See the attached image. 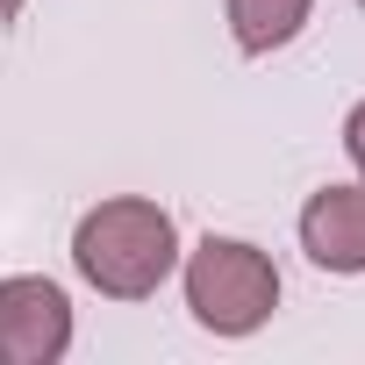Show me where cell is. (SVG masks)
<instances>
[{"label":"cell","mask_w":365,"mask_h":365,"mask_svg":"<svg viewBox=\"0 0 365 365\" xmlns=\"http://www.w3.org/2000/svg\"><path fill=\"white\" fill-rule=\"evenodd\" d=\"M72 265L86 272V287H101L108 301H150L172 265H179V230L158 201H101L79 215L72 230Z\"/></svg>","instance_id":"cell-1"},{"label":"cell","mask_w":365,"mask_h":365,"mask_svg":"<svg viewBox=\"0 0 365 365\" xmlns=\"http://www.w3.org/2000/svg\"><path fill=\"white\" fill-rule=\"evenodd\" d=\"M301 251L322 272H365V187H322L301 208Z\"/></svg>","instance_id":"cell-4"},{"label":"cell","mask_w":365,"mask_h":365,"mask_svg":"<svg viewBox=\"0 0 365 365\" xmlns=\"http://www.w3.org/2000/svg\"><path fill=\"white\" fill-rule=\"evenodd\" d=\"M22 8H29V0H0V22H15V15H22Z\"/></svg>","instance_id":"cell-7"},{"label":"cell","mask_w":365,"mask_h":365,"mask_svg":"<svg viewBox=\"0 0 365 365\" xmlns=\"http://www.w3.org/2000/svg\"><path fill=\"white\" fill-rule=\"evenodd\" d=\"M344 150H351V165H358V179H365V101H358L351 122H344Z\"/></svg>","instance_id":"cell-6"},{"label":"cell","mask_w":365,"mask_h":365,"mask_svg":"<svg viewBox=\"0 0 365 365\" xmlns=\"http://www.w3.org/2000/svg\"><path fill=\"white\" fill-rule=\"evenodd\" d=\"M308 8H315V0H230V36H237L244 58H265V51H279V43L301 36Z\"/></svg>","instance_id":"cell-5"},{"label":"cell","mask_w":365,"mask_h":365,"mask_svg":"<svg viewBox=\"0 0 365 365\" xmlns=\"http://www.w3.org/2000/svg\"><path fill=\"white\" fill-rule=\"evenodd\" d=\"M72 344V301L58 279H0V365H51Z\"/></svg>","instance_id":"cell-3"},{"label":"cell","mask_w":365,"mask_h":365,"mask_svg":"<svg viewBox=\"0 0 365 365\" xmlns=\"http://www.w3.org/2000/svg\"><path fill=\"white\" fill-rule=\"evenodd\" d=\"M187 308H194V322L215 329V336H251V329L272 322V308H279V265H272L258 244L208 237V244L187 258Z\"/></svg>","instance_id":"cell-2"}]
</instances>
